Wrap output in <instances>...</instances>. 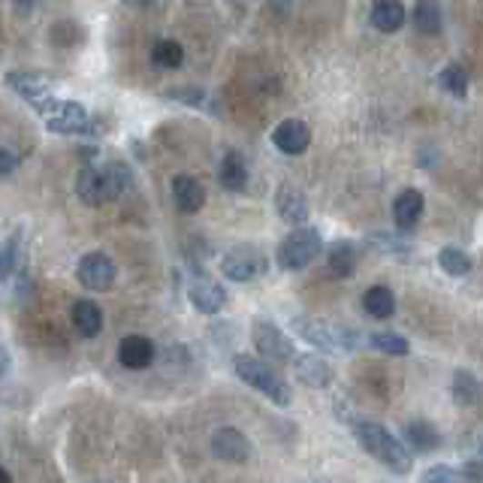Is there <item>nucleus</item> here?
<instances>
[{"mask_svg":"<svg viewBox=\"0 0 483 483\" xmlns=\"http://www.w3.org/2000/svg\"><path fill=\"white\" fill-rule=\"evenodd\" d=\"M354 435H357L359 448H363L368 457H375L384 468H390L393 475H408L411 471L414 466L411 450L405 448L387 426L375 423V420H359L354 426Z\"/></svg>","mask_w":483,"mask_h":483,"instance_id":"obj_1","label":"nucleus"},{"mask_svg":"<svg viewBox=\"0 0 483 483\" xmlns=\"http://www.w3.org/2000/svg\"><path fill=\"white\" fill-rule=\"evenodd\" d=\"M130 185V169L118 160L106 166H82L75 176V194L85 206H106L118 200Z\"/></svg>","mask_w":483,"mask_h":483,"instance_id":"obj_2","label":"nucleus"},{"mask_svg":"<svg viewBox=\"0 0 483 483\" xmlns=\"http://www.w3.org/2000/svg\"><path fill=\"white\" fill-rule=\"evenodd\" d=\"M233 368H236V375H239L245 384L254 387L257 393H263L269 402H276L278 408H287V405L293 402L290 387L284 384L281 377L276 375V368L267 366L263 359L248 357V354H239V357L233 359Z\"/></svg>","mask_w":483,"mask_h":483,"instance_id":"obj_3","label":"nucleus"},{"mask_svg":"<svg viewBox=\"0 0 483 483\" xmlns=\"http://www.w3.org/2000/svg\"><path fill=\"white\" fill-rule=\"evenodd\" d=\"M34 109L45 118V127L52 134H88L91 130L88 112L79 103H61L55 97H43L34 103Z\"/></svg>","mask_w":483,"mask_h":483,"instance_id":"obj_4","label":"nucleus"},{"mask_svg":"<svg viewBox=\"0 0 483 483\" xmlns=\"http://www.w3.org/2000/svg\"><path fill=\"white\" fill-rule=\"evenodd\" d=\"M320 251H324L320 233L311 230V226H299V230H293L287 239L278 245V267L290 269V272L306 269Z\"/></svg>","mask_w":483,"mask_h":483,"instance_id":"obj_5","label":"nucleus"},{"mask_svg":"<svg viewBox=\"0 0 483 483\" xmlns=\"http://www.w3.org/2000/svg\"><path fill=\"white\" fill-rule=\"evenodd\" d=\"M293 329H297V336L299 338H306L308 345H315L320 350H350V347H357V338L350 329L345 327H333V324H327V320H315V317H297L293 320Z\"/></svg>","mask_w":483,"mask_h":483,"instance_id":"obj_6","label":"nucleus"},{"mask_svg":"<svg viewBox=\"0 0 483 483\" xmlns=\"http://www.w3.org/2000/svg\"><path fill=\"white\" fill-rule=\"evenodd\" d=\"M221 272H224V278L239 281V284L254 281V278H260L263 272H267V257H263V251H260V248H251V245H242V248H233V251H226V254H224Z\"/></svg>","mask_w":483,"mask_h":483,"instance_id":"obj_7","label":"nucleus"},{"mask_svg":"<svg viewBox=\"0 0 483 483\" xmlns=\"http://www.w3.org/2000/svg\"><path fill=\"white\" fill-rule=\"evenodd\" d=\"M75 278H79L82 287H88L94 293H106L112 290V284L118 278V269L112 257H106L103 251H91L85 254L79 260V267H75Z\"/></svg>","mask_w":483,"mask_h":483,"instance_id":"obj_8","label":"nucleus"},{"mask_svg":"<svg viewBox=\"0 0 483 483\" xmlns=\"http://www.w3.org/2000/svg\"><path fill=\"white\" fill-rule=\"evenodd\" d=\"M208 448H212L215 459L230 462V466H245V462L251 459V453H254L251 441L245 438L239 429H233V426H221V429H215Z\"/></svg>","mask_w":483,"mask_h":483,"instance_id":"obj_9","label":"nucleus"},{"mask_svg":"<svg viewBox=\"0 0 483 483\" xmlns=\"http://www.w3.org/2000/svg\"><path fill=\"white\" fill-rule=\"evenodd\" d=\"M251 338H254V347H257V354L272 359V363H290V359L297 357L293 342L281 333L276 324H269V320H257V324H254Z\"/></svg>","mask_w":483,"mask_h":483,"instance_id":"obj_10","label":"nucleus"},{"mask_svg":"<svg viewBox=\"0 0 483 483\" xmlns=\"http://www.w3.org/2000/svg\"><path fill=\"white\" fill-rule=\"evenodd\" d=\"M272 146L284 151V155H302V151H308V146H311V130L306 121L287 118L272 130Z\"/></svg>","mask_w":483,"mask_h":483,"instance_id":"obj_11","label":"nucleus"},{"mask_svg":"<svg viewBox=\"0 0 483 483\" xmlns=\"http://www.w3.org/2000/svg\"><path fill=\"white\" fill-rule=\"evenodd\" d=\"M293 372L306 387H315V390H327L329 384H333V366L327 363L324 357L317 354H302V357H293Z\"/></svg>","mask_w":483,"mask_h":483,"instance_id":"obj_12","label":"nucleus"},{"mask_svg":"<svg viewBox=\"0 0 483 483\" xmlns=\"http://www.w3.org/2000/svg\"><path fill=\"white\" fill-rule=\"evenodd\" d=\"M187 297H191L200 315H217L226 306V290L212 278H194L191 287H187Z\"/></svg>","mask_w":483,"mask_h":483,"instance_id":"obj_13","label":"nucleus"},{"mask_svg":"<svg viewBox=\"0 0 483 483\" xmlns=\"http://www.w3.org/2000/svg\"><path fill=\"white\" fill-rule=\"evenodd\" d=\"M155 345L146 336H125L118 345V363L130 368V372H139V368H148L155 363Z\"/></svg>","mask_w":483,"mask_h":483,"instance_id":"obj_14","label":"nucleus"},{"mask_svg":"<svg viewBox=\"0 0 483 483\" xmlns=\"http://www.w3.org/2000/svg\"><path fill=\"white\" fill-rule=\"evenodd\" d=\"M9 88H13L15 94H22L25 100H43V97H52V79L49 75H43V73H27V70H18V73H6V79H4Z\"/></svg>","mask_w":483,"mask_h":483,"instance_id":"obj_15","label":"nucleus"},{"mask_svg":"<svg viewBox=\"0 0 483 483\" xmlns=\"http://www.w3.org/2000/svg\"><path fill=\"white\" fill-rule=\"evenodd\" d=\"M423 194L414 191V187H405V191L393 200V221L402 233H408L417 226V221L423 217Z\"/></svg>","mask_w":483,"mask_h":483,"instance_id":"obj_16","label":"nucleus"},{"mask_svg":"<svg viewBox=\"0 0 483 483\" xmlns=\"http://www.w3.org/2000/svg\"><path fill=\"white\" fill-rule=\"evenodd\" d=\"M173 200L185 215H196L206 203V187L194 176H176L173 178Z\"/></svg>","mask_w":483,"mask_h":483,"instance_id":"obj_17","label":"nucleus"},{"mask_svg":"<svg viewBox=\"0 0 483 483\" xmlns=\"http://www.w3.org/2000/svg\"><path fill=\"white\" fill-rule=\"evenodd\" d=\"M276 208H278V217L287 224H302L308 217V200L306 194L299 191V187L293 185H281L278 194H276Z\"/></svg>","mask_w":483,"mask_h":483,"instance_id":"obj_18","label":"nucleus"},{"mask_svg":"<svg viewBox=\"0 0 483 483\" xmlns=\"http://www.w3.org/2000/svg\"><path fill=\"white\" fill-rule=\"evenodd\" d=\"M368 18H372V25L381 34H396V31H402L408 13H405V6L399 4V0H375Z\"/></svg>","mask_w":483,"mask_h":483,"instance_id":"obj_19","label":"nucleus"},{"mask_svg":"<svg viewBox=\"0 0 483 483\" xmlns=\"http://www.w3.org/2000/svg\"><path fill=\"white\" fill-rule=\"evenodd\" d=\"M73 327L79 329V336L85 338H94V336H100V329H103V311L97 302H91V299H79L73 306Z\"/></svg>","mask_w":483,"mask_h":483,"instance_id":"obj_20","label":"nucleus"},{"mask_svg":"<svg viewBox=\"0 0 483 483\" xmlns=\"http://www.w3.org/2000/svg\"><path fill=\"white\" fill-rule=\"evenodd\" d=\"M363 308H366V315L375 317V320L393 317V311H396L393 290L387 287V284H375V287H368V290L363 293Z\"/></svg>","mask_w":483,"mask_h":483,"instance_id":"obj_21","label":"nucleus"},{"mask_svg":"<svg viewBox=\"0 0 483 483\" xmlns=\"http://www.w3.org/2000/svg\"><path fill=\"white\" fill-rule=\"evenodd\" d=\"M327 267L338 278H350L357 272V248L354 242H333L327 251Z\"/></svg>","mask_w":483,"mask_h":483,"instance_id":"obj_22","label":"nucleus"},{"mask_svg":"<svg viewBox=\"0 0 483 483\" xmlns=\"http://www.w3.org/2000/svg\"><path fill=\"white\" fill-rule=\"evenodd\" d=\"M221 185L226 191H242L248 185V164L239 151H226V157L221 160Z\"/></svg>","mask_w":483,"mask_h":483,"instance_id":"obj_23","label":"nucleus"},{"mask_svg":"<svg viewBox=\"0 0 483 483\" xmlns=\"http://www.w3.org/2000/svg\"><path fill=\"white\" fill-rule=\"evenodd\" d=\"M405 441H408L411 450H417V453H429L441 444L438 429L426 420H411L408 426H405Z\"/></svg>","mask_w":483,"mask_h":483,"instance_id":"obj_24","label":"nucleus"},{"mask_svg":"<svg viewBox=\"0 0 483 483\" xmlns=\"http://www.w3.org/2000/svg\"><path fill=\"white\" fill-rule=\"evenodd\" d=\"M411 18L420 34H426V36L441 34V6L435 4V0H420V4L414 6Z\"/></svg>","mask_w":483,"mask_h":483,"instance_id":"obj_25","label":"nucleus"},{"mask_svg":"<svg viewBox=\"0 0 483 483\" xmlns=\"http://www.w3.org/2000/svg\"><path fill=\"white\" fill-rule=\"evenodd\" d=\"M182 61H185V49L176 40H157L151 45V64H155V67L176 70V67H182Z\"/></svg>","mask_w":483,"mask_h":483,"instance_id":"obj_26","label":"nucleus"},{"mask_svg":"<svg viewBox=\"0 0 483 483\" xmlns=\"http://www.w3.org/2000/svg\"><path fill=\"white\" fill-rule=\"evenodd\" d=\"M438 267L448 272V276L459 278V276H468L471 272V257L457 245H448V248L438 251Z\"/></svg>","mask_w":483,"mask_h":483,"instance_id":"obj_27","label":"nucleus"},{"mask_svg":"<svg viewBox=\"0 0 483 483\" xmlns=\"http://www.w3.org/2000/svg\"><path fill=\"white\" fill-rule=\"evenodd\" d=\"M438 85L450 94V97H466V94H468V73H466V67H462V64H448V67L438 73Z\"/></svg>","mask_w":483,"mask_h":483,"instance_id":"obj_28","label":"nucleus"},{"mask_svg":"<svg viewBox=\"0 0 483 483\" xmlns=\"http://www.w3.org/2000/svg\"><path fill=\"white\" fill-rule=\"evenodd\" d=\"M478 396H480V384H478V377L466 372V368H459L457 375H453V399H457L459 405H475L478 402Z\"/></svg>","mask_w":483,"mask_h":483,"instance_id":"obj_29","label":"nucleus"},{"mask_svg":"<svg viewBox=\"0 0 483 483\" xmlns=\"http://www.w3.org/2000/svg\"><path fill=\"white\" fill-rule=\"evenodd\" d=\"M372 347L381 350V354H387V357H405L411 350L408 338H402L399 333H375Z\"/></svg>","mask_w":483,"mask_h":483,"instance_id":"obj_30","label":"nucleus"},{"mask_svg":"<svg viewBox=\"0 0 483 483\" xmlns=\"http://www.w3.org/2000/svg\"><path fill=\"white\" fill-rule=\"evenodd\" d=\"M368 248H375L381 254H411V245L393 233H372L368 236Z\"/></svg>","mask_w":483,"mask_h":483,"instance_id":"obj_31","label":"nucleus"},{"mask_svg":"<svg viewBox=\"0 0 483 483\" xmlns=\"http://www.w3.org/2000/svg\"><path fill=\"white\" fill-rule=\"evenodd\" d=\"M423 483H468V480L462 478V471L450 466H432L423 471Z\"/></svg>","mask_w":483,"mask_h":483,"instance_id":"obj_32","label":"nucleus"},{"mask_svg":"<svg viewBox=\"0 0 483 483\" xmlns=\"http://www.w3.org/2000/svg\"><path fill=\"white\" fill-rule=\"evenodd\" d=\"M169 97H173V100H182V103H191V106H200V103L206 100L203 91H169Z\"/></svg>","mask_w":483,"mask_h":483,"instance_id":"obj_33","label":"nucleus"},{"mask_svg":"<svg viewBox=\"0 0 483 483\" xmlns=\"http://www.w3.org/2000/svg\"><path fill=\"white\" fill-rule=\"evenodd\" d=\"M462 478H466L468 483H483V459L468 462V466L462 468Z\"/></svg>","mask_w":483,"mask_h":483,"instance_id":"obj_34","label":"nucleus"},{"mask_svg":"<svg viewBox=\"0 0 483 483\" xmlns=\"http://www.w3.org/2000/svg\"><path fill=\"white\" fill-rule=\"evenodd\" d=\"M15 164H18V157L13 155V151H6V148H0V178L4 176H9L15 169Z\"/></svg>","mask_w":483,"mask_h":483,"instance_id":"obj_35","label":"nucleus"},{"mask_svg":"<svg viewBox=\"0 0 483 483\" xmlns=\"http://www.w3.org/2000/svg\"><path fill=\"white\" fill-rule=\"evenodd\" d=\"M6 366H9V357H6V350H4V345H0V375L6 372Z\"/></svg>","mask_w":483,"mask_h":483,"instance_id":"obj_36","label":"nucleus"},{"mask_svg":"<svg viewBox=\"0 0 483 483\" xmlns=\"http://www.w3.org/2000/svg\"><path fill=\"white\" fill-rule=\"evenodd\" d=\"M0 483H13V478H9L6 468H0Z\"/></svg>","mask_w":483,"mask_h":483,"instance_id":"obj_37","label":"nucleus"},{"mask_svg":"<svg viewBox=\"0 0 483 483\" xmlns=\"http://www.w3.org/2000/svg\"><path fill=\"white\" fill-rule=\"evenodd\" d=\"M480 459H483V444H480Z\"/></svg>","mask_w":483,"mask_h":483,"instance_id":"obj_38","label":"nucleus"}]
</instances>
